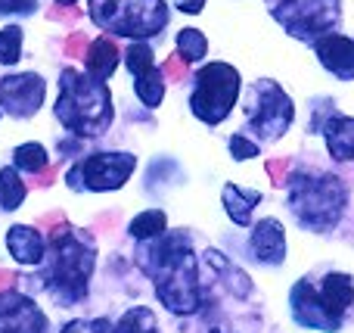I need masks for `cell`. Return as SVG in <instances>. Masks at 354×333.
Here are the masks:
<instances>
[{
	"mask_svg": "<svg viewBox=\"0 0 354 333\" xmlns=\"http://www.w3.org/2000/svg\"><path fill=\"white\" fill-rule=\"evenodd\" d=\"M268 174H270V181H274L277 187H283L286 184V174H289V159H270L268 162Z\"/></svg>",
	"mask_w": 354,
	"mask_h": 333,
	"instance_id": "30",
	"label": "cell"
},
{
	"mask_svg": "<svg viewBox=\"0 0 354 333\" xmlns=\"http://www.w3.org/2000/svg\"><path fill=\"white\" fill-rule=\"evenodd\" d=\"M84 60H87V72H91L93 78H100V81L109 78V75L115 72V66H118L115 41H109V37H97V41L87 47Z\"/></svg>",
	"mask_w": 354,
	"mask_h": 333,
	"instance_id": "17",
	"label": "cell"
},
{
	"mask_svg": "<svg viewBox=\"0 0 354 333\" xmlns=\"http://www.w3.org/2000/svg\"><path fill=\"white\" fill-rule=\"evenodd\" d=\"M91 16L100 28L128 37H149L168 22L162 0H91Z\"/></svg>",
	"mask_w": 354,
	"mask_h": 333,
	"instance_id": "5",
	"label": "cell"
},
{
	"mask_svg": "<svg viewBox=\"0 0 354 333\" xmlns=\"http://www.w3.org/2000/svg\"><path fill=\"white\" fill-rule=\"evenodd\" d=\"M187 72H189V69H187V60H183L180 53H177V56H168V60H165V75H168L171 81H183V78H187Z\"/></svg>",
	"mask_w": 354,
	"mask_h": 333,
	"instance_id": "29",
	"label": "cell"
},
{
	"mask_svg": "<svg viewBox=\"0 0 354 333\" xmlns=\"http://www.w3.org/2000/svg\"><path fill=\"white\" fill-rule=\"evenodd\" d=\"M317 56L333 75L351 81L354 78V41L345 35H324L317 37Z\"/></svg>",
	"mask_w": 354,
	"mask_h": 333,
	"instance_id": "13",
	"label": "cell"
},
{
	"mask_svg": "<svg viewBox=\"0 0 354 333\" xmlns=\"http://www.w3.org/2000/svg\"><path fill=\"white\" fill-rule=\"evenodd\" d=\"M47 16L53 19V22H75V19L81 16V10L78 6H72V3H62V6H53Z\"/></svg>",
	"mask_w": 354,
	"mask_h": 333,
	"instance_id": "31",
	"label": "cell"
},
{
	"mask_svg": "<svg viewBox=\"0 0 354 333\" xmlns=\"http://www.w3.org/2000/svg\"><path fill=\"white\" fill-rule=\"evenodd\" d=\"M6 246H10L12 259H16L19 265H37V262L44 259V240L35 228H28V224H16V228H10V234H6Z\"/></svg>",
	"mask_w": 354,
	"mask_h": 333,
	"instance_id": "15",
	"label": "cell"
},
{
	"mask_svg": "<svg viewBox=\"0 0 354 333\" xmlns=\"http://www.w3.org/2000/svg\"><path fill=\"white\" fill-rule=\"evenodd\" d=\"M56 3H75V0H56Z\"/></svg>",
	"mask_w": 354,
	"mask_h": 333,
	"instance_id": "38",
	"label": "cell"
},
{
	"mask_svg": "<svg viewBox=\"0 0 354 333\" xmlns=\"http://www.w3.org/2000/svg\"><path fill=\"white\" fill-rule=\"evenodd\" d=\"M326 147H330L333 159H354V118H333L326 125Z\"/></svg>",
	"mask_w": 354,
	"mask_h": 333,
	"instance_id": "19",
	"label": "cell"
},
{
	"mask_svg": "<svg viewBox=\"0 0 354 333\" xmlns=\"http://www.w3.org/2000/svg\"><path fill=\"white\" fill-rule=\"evenodd\" d=\"M230 153L236 159H252V156H258V147L252 141H245L243 134H236V137H230Z\"/></svg>",
	"mask_w": 354,
	"mask_h": 333,
	"instance_id": "28",
	"label": "cell"
},
{
	"mask_svg": "<svg viewBox=\"0 0 354 333\" xmlns=\"http://www.w3.org/2000/svg\"><path fill=\"white\" fill-rule=\"evenodd\" d=\"M258 199H261V193H258V190H243V187H236V184H227L224 187L227 215H230L233 224H239V228H249L252 209L258 206Z\"/></svg>",
	"mask_w": 354,
	"mask_h": 333,
	"instance_id": "18",
	"label": "cell"
},
{
	"mask_svg": "<svg viewBox=\"0 0 354 333\" xmlns=\"http://www.w3.org/2000/svg\"><path fill=\"white\" fill-rule=\"evenodd\" d=\"M292 100L274 84V81H258L249 93V106H245V118H249L252 131L264 137V141H277L283 131L292 125Z\"/></svg>",
	"mask_w": 354,
	"mask_h": 333,
	"instance_id": "7",
	"label": "cell"
},
{
	"mask_svg": "<svg viewBox=\"0 0 354 333\" xmlns=\"http://www.w3.org/2000/svg\"><path fill=\"white\" fill-rule=\"evenodd\" d=\"M252 253L261 262H268V265H280L283 262V255H286V234H283V224L277 218H264V222L255 224Z\"/></svg>",
	"mask_w": 354,
	"mask_h": 333,
	"instance_id": "14",
	"label": "cell"
},
{
	"mask_svg": "<svg viewBox=\"0 0 354 333\" xmlns=\"http://www.w3.org/2000/svg\"><path fill=\"white\" fill-rule=\"evenodd\" d=\"M84 50H87V37L81 31H75L66 41V56H84Z\"/></svg>",
	"mask_w": 354,
	"mask_h": 333,
	"instance_id": "33",
	"label": "cell"
},
{
	"mask_svg": "<svg viewBox=\"0 0 354 333\" xmlns=\"http://www.w3.org/2000/svg\"><path fill=\"white\" fill-rule=\"evenodd\" d=\"M177 6H180L183 12H199L202 6H205V0H174Z\"/></svg>",
	"mask_w": 354,
	"mask_h": 333,
	"instance_id": "34",
	"label": "cell"
},
{
	"mask_svg": "<svg viewBox=\"0 0 354 333\" xmlns=\"http://www.w3.org/2000/svg\"><path fill=\"white\" fill-rule=\"evenodd\" d=\"M351 299H354V287H351L348 274H330V278L324 280V287H320V303H324L326 312H330L333 318H339V321H342L345 309L351 305Z\"/></svg>",
	"mask_w": 354,
	"mask_h": 333,
	"instance_id": "16",
	"label": "cell"
},
{
	"mask_svg": "<svg viewBox=\"0 0 354 333\" xmlns=\"http://www.w3.org/2000/svg\"><path fill=\"white\" fill-rule=\"evenodd\" d=\"M62 333H115V330H112V324L106 321V318H100V321H93V324L72 321V324H66V327H62Z\"/></svg>",
	"mask_w": 354,
	"mask_h": 333,
	"instance_id": "27",
	"label": "cell"
},
{
	"mask_svg": "<svg viewBox=\"0 0 354 333\" xmlns=\"http://www.w3.org/2000/svg\"><path fill=\"white\" fill-rule=\"evenodd\" d=\"M37 174H41V181H37V184L50 187V184H53V178H56V168H44V172H37Z\"/></svg>",
	"mask_w": 354,
	"mask_h": 333,
	"instance_id": "36",
	"label": "cell"
},
{
	"mask_svg": "<svg viewBox=\"0 0 354 333\" xmlns=\"http://www.w3.org/2000/svg\"><path fill=\"white\" fill-rule=\"evenodd\" d=\"M0 103L16 118L35 116L37 106L44 103V78H37V75H31V72L0 78Z\"/></svg>",
	"mask_w": 354,
	"mask_h": 333,
	"instance_id": "10",
	"label": "cell"
},
{
	"mask_svg": "<svg viewBox=\"0 0 354 333\" xmlns=\"http://www.w3.org/2000/svg\"><path fill=\"white\" fill-rule=\"evenodd\" d=\"M177 50H180V56L187 62H193V60H202V56H205L208 41L202 37V31L187 28V31H180V35H177Z\"/></svg>",
	"mask_w": 354,
	"mask_h": 333,
	"instance_id": "24",
	"label": "cell"
},
{
	"mask_svg": "<svg viewBox=\"0 0 354 333\" xmlns=\"http://www.w3.org/2000/svg\"><path fill=\"white\" fill-rule=\"evenodd\" d=\"M62 97L56 103V118L66 128L78 131L84 137H97L109 128L112 122V97L109 87L100 78L81 75L75 69H66L59 78Z\"/></svg>",
	"mask_w": 354,
	"mask_h": 333,
	"instance_id": "1",
	"label": "cell"
},
{
	"mask_svg": "<svg viewBox=\"0 0 354 333\" xmlns=\"http://www.w3.org/2000/svg\"><path fill=\"white\" fill-rule=\"evenodd\" d=\"M165 228H168V218H165V212H159V209L143 212V215H137L134 222H131V234H134L137 240H149V237H159Z\"/></svg>",
	"mask_w": 354,
	"mask_h": 333,
	"instance_id": "21",
	"label": "cell"
},
{
	"mask_svg": "<svg viewBox=\"0 0 354 333\" xmlns=\"http://www.w3.org/2000/svg\"><path fill=\"white\" fill-rule=\"evenodd\" d=\"M292 312H295V321L305 324V327H317V330H339V318H333L326 312V305L320 303V293L314 290L308 280L295 284L292 290Z\"/></svg>",
	"mask_w": 354,
	"mask_h": 333,
	"instance_id": "12",
	"label": "cell"
},
{
	"mask_svg": "<svg viewBox=\"0 0 354 333\" xmlns=\"http://www.w3.org/2000/svg\"><path fill=\"white\" fill-rule=\"evenodd\" d=\"M137 168V159L131 153H93L91 159L81 162L84 184L91 190H115L131 178Z\"/></svg>",
	"mask_w": 354,
	"mask_h": 333,
	"instance_id": "9",
	"label": "cell"
},
{
	"mask_svg": "<svg viewBox=\"0 0 354 333\" xmlns=\"http://www.w3.org/2000/svg\"><path fill=\"white\" fill-rule=\"evenodd\" d=\"M239 97V72L227 62H212L196 75V91H193V106L196 118L205 125H218L230 116L233 103Z\"/></svg>",
	"mask_w": 354,
	"mask_h": 333,
	"instance_id": "6",
	"label": "cell"
},
{
	"mask_svg": "<svg viewBox=\"0 0 354 333\" xmlns=\"http://www.w3.org/2000/svg\"><path fill=\"white\" fill-rule=\"evenodd\" d=\"M147 271L156 278V290L159 299L168 305L171 312L183 315L193 312L199 296H196V268H193V253L183 249V243L168 240L162 246H156L153 253H147Z\"/></svg>",
	"mask_w": 354,
	"mask_h": 333,
	"instance_id": "2",
	"label": "cell"
},
{
	"mask_svg": "<svg viewBox=\"0 0 354 333\" xmlns=\"http://www.w3.org/2000/svg\"><path fill=\"white\" fill-rule=\"evenodd\" d=\"M339 0H286L274 10L277 22H283L295 37H320L339 22Z\"/></svg>",
	"mask_w": 354,
	"mask_h": 333,
	"instance_id": "8",
	"label": "cell"
},
{
	"mask_svg": "<svg viewBox=\"0 0 354 333\" xmlns=\"http://www.w3.org/2000/svg\"><path fill=\"white\" fill-rule=\"evenodd\" d=\"M12 280H16V278H12L10 271H3V268H0V290H3V287H10Z\"/></svg>",
	"mask_w": 354,
	"mask_h": 333,
	"instance_id": "37",
	"label": "cell"
},
{
	"mask_svg": "<svg viewBox=\"0 0 354 333\" xmlns=\"http://www.w3.org/2000/svg\"><path fill=\"white\" fill-rule=\"evenodd\" d=\"M345 199H348L345 184L333 174H320V178L299 174L292 184V193H289V206H292L295 218L314 231L333 228L345 209Z\"/></svg>",
	"mask_w": 354,
	"mask_h": 333,
	"instance_id": "4",
	"label": "cell"
},
{
	"mask_svg": "<svg viewBox=\"0 0 354 333\" xmlns=\"http://www.w3.org/2000/svg\"><path fill=\"white\" fill-rule=\"evenodd\" d=\"M12 156H16V168H25V172H44L47 168V150L41 143H22Z\"/></svg>",
	"mask_w": 354,
	"mask_h": 333,
	"instance_id": "23",
	"label": "cell"
},
{
	"mask_svg": "<svg viewBox=\"0 0 354 333\" xmlns=\"http://www.w3.org/2000/svg\"><path fill=\"white\" fill-rule=\"evenodd\" d=\"M137 93L147 106H159L162 103V93H165V72H147L137 78Z\"/></svg>",
	"mask_w": 354,
	"mask_h": 333,
	"instance_id": "22",
	"label": "cell"
},
{
	"mask_svg": "<svg viewBox=\"0 0 354 333\" xmlns=\"http://www.w3.org/2000/svg\"><path fill=\"white\" fill-rule=\"evenodd\" d=\"M47 318L19 293H0V333H44Z\"/></svg>",
	"mask_w": 354,
	"mask_h": 333,
	"instance_id": "11",
	"label": "cell"
},
{
	"mask_svg": "<svg viewBox=\"0 0 354 333\" xmlns=\"http://www.w3.org/2000/svg\"><path fill=\"white\" fill-rule=\"evenodd\" d=\"M19 56H22V28L10 25V28L0 31V62L12 66Z\"/></svg>",
	"mask_w": 354,
	"mask_h": 333,
	"instance_id": "25",
	"label": "cell"
},
{
	"mask_svg": "<svg viewBox=\"0 0 354 333\" xmlns=\"http://www.w3.org/2000/svg\"><path fill=\"white\" fill-rule=\"evenodd\" d=\"M37 0H0V12H31Z\"/></svg>",
	"mask_w": 354,
	"mask_h": 333,
	"instance_id": "32",
	"label": "cell"
},
{
	"mask_svg": "<svg viewBox=\"0 0 354 333\" xmlns=\"http://www.w3.org/2000/svg\"><path fill=\"white\" fill-rule=\"evenodd\" d=\"M128 69L140 78V75L153 72V50L147 44H131L128 47Z\"/></svg>",
	"mask_w": 354,
	"mask_h": 333,
	"instance_id": "26",
	"label": "cell"
},
{
	"mask_svg": "<svg viewBox=\"0 0 354 333\" xmlns=\"http://www.w3.org/2000/svg\"><path fill=\"white\" fill-rule=\"evenodd\" d=\"M25 199V184L16 174V168H0V206L3 209H19Z\"/></svg>",
	"mask_w": 354,
	"mask_h": 333,
	"instance_id": "20",
	"label": "cell"
},
{
	"mask_svg": "<svg viewBox=\"0 0 354 333\" xmlns=\"http://www.w3.org/2000/svg\"><path fill=\"white\" fill-rule=\"evenodd\" d=\"M62 218H66L62 212H50V215H44V218H41V228H56V224H59Z\"/></svg>",
	"mask_w": 354,
	"mask_h": 333,
	"instance_id": "35",
	"label": "cell"
},
{
	"mask_svg": "<svg viewBox=\"0 0 354 333\" xmlns=\"http://www.w3.org/2000/svg\"><path fill=\"white\" fill-rule=\"evenodd\" d=\"M53 249H56V265L50 271L47 290L62 303H78L87 293V280L93 274V243L87 246L84 240L72 234L68 224H62L53 234Z\"/></svg>",
	"mask_w": 354,
	"mask_h": 333,
	"instance_id": "3",
	"label": "cell"
}]
</instances>
